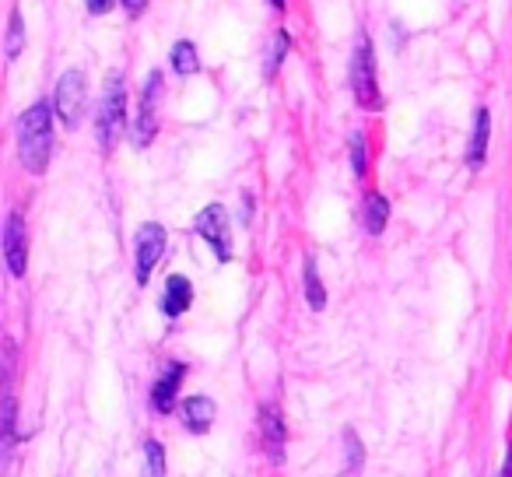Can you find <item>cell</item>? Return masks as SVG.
<instances>
[{"mask_svg":"<svg viewBox=\"0 0 512 477\" xmlns=\"http://www.w3.org/2000/svg\"><path fill=\"white\" fill-rule=\"evenodd\" d=\"M488 134H491V113L481 106L474 113V134H470V151H467L470 169H481L484 165V155H488Z\"/></svg>","mask_w":512,"mask_h":477,"instance_id":"obj_13","label":"cell"},{"mask_svg":"<svg viewBox=\"0 0 512 477\" xmlns=\"http://www.w3.org/2000/svg\"><path fill=\"white\" fill-rule=\"evenodd\" d=\"M302 285H306V302L313 313H323L327 306V292H323V281H320V271H316V260L306 257V267H302Z\"/></svg>","mask_w":512,"mask_h":477,"instance_id":"obj_15","label":"cell"},{"mask_svg":"<svg viewBox=\"0 0 512 477\" xmlns=\"http://www.w3.org/2000/svg\"><path fill=\"white\" fill-rule=\"evenodd\" d=\"M123 4H127L130 15H141V11H144V0H123Z\"/></svg>","mask_w":512,"mask_h":477,"instance_id":"obj_24","label":"cell"},{"mask_svg":"<svg viewBox=\"0 0 512 477\" xmlns=\"http://www.w3.org/2000/svg\"><path fill=\"white\" fill-rule=\"evenodd\" d=\"M502 477H512V449H509V456H505V467H502Z\"/></svg>","mask_w":512,"mask_h":477,"instance_id":"obj_25","label":"cell"},{"mask_svg":"<svg viewBox=\"0 0 512 477\" xmlns=\"http://www.w3.org/2000/svg\"><path fill=\"white\" fill-rule=\"evenodd\" d=\"M362 218H365V232L379 235L386 228V218H390V200H386L383 193H369L362 207Z\"/></svg>","mask_w":512,"mask_h":477,"instance_id":"obj_14","label":"cell"},{"mask_svg":"<svg viewBox=\"0 0 512 477\" xmlns=\"http://www.w3.org/2000/svg\"><path fill=\"white\" fill-rule=\"evenodd\" d=\"M11 432H15V397L8 393V400H4V439L11 442Z\"/></svg>","mask_w":512,"mask_h":477,"instance_id":"obj_22","label":"cell"},{"mask_svg":"<svg viewBox=\"0 0 512 477\" xmlns=\"http://www.w3.org/2000/svg\"><path fill=\"white\" fill-rule=\"evenodd\" d=\"M25 50V22H22V11H11V22H8V60H18Z\"/></svg>","mask_w":512,"mask_h":477,"instance_id":"obj_17","label":"cell"},{"mask_svg":"<svg viewBox=\"0 0 512 477\" xmlns=\"http://www.w3.org/2000/svg\"><path fill=\"white\" fill-rule=\"evenodd\" d=\"M351 92L362 109H379L383 106V95H379L376 81V50H372L369 36H362L351 53Z\"/></svg>","mask_w":512,"mask_h":477,"instance_id":"obj_3","label":"cell"},{"mask_svg":"<svg viewBox=\"0 0 512 477\" xmlns=\"http://www.w3.org/2000/svg\"><path fill=\"white\" fill-rule=\"evenodd\" d=\"M144 456H148V477H162V474H165L162 442H158V439H148V442H144Z\"/></svg>","mask_w":512,"mask_h":477,"instance_id":"obj_18","label":"cell"},{"mask_svg":"<svg viewBox=\"0 0 512 477\" xmlns=\"http://www.w3.org/2000/svg\"><path fill=\"white\" fill-rule=\"evenodd\" d=\"M351 169H355L358 179H362L365 169H369V155H365V137L362 134H351Z\"/></svg>","mask_w":512,"mask_h":477,"instance_id":"obj_19","label":"cell"},{"mask_svg":"<svg viewBox=\"0 0 512 477\" xmlns=\"http://www.w3.org/2000/svg\"><path fill=\"white\" fill-rule=\"evenodd\" d=\"M179 418H183V428H186V432L204 435L207 428L214 425V400H207V397H190V400H183V407H179Z\"/></svg>","mask_w":512,"mask_h":477,"instance_id":"obj_11","label":"cell"},{"mask_svg":"<svg viewBox=\"0 0 512 477\" xmlns=\"http://www.w3.org/2000/svg\"><path fill=\"white\" fill-rule=\"evenodd\" d=\"M285 53H288V32H278L271 43V53H267V74H274L285 64Z\"/></svg>","mask_w":512,"mask_h":477,"instance_id":"obj_20","label":"cell"},{"mask_svg":"<svg viewBox=\"0 0 512 477\" xmlns=\"http://www.w3.org/2000/svg\"><path fill=\"white\" fill-rule=\"evenodd\" d=\"M4 257H8V271L15 278H22L25 267H29V232H25V221L18 211L8 214V228H4Z\"/></svg>","mask_w":512,"mask_h":477,"instance_id":"obj_8","label":"cell"},{"mask_svg":"<svg viewBox=\"0 0 512 477\" xmlns=\"http://www.w3.org/2000/svg\"><path fill=\"white\" fill-rule=\"evenodd\" d=\"M200 60H197V46L190 43V39H179L176 46H172V71L179 74V78H190V74H197Z\"/></svg>","mask_w":512,"mask_h":477,"instance_id":"obj_16","label":"cell"},{"mask_svg":"<svg viewBox=\"0 0 512 477\" xmlns=\"http://www.w3.org/2000/svg\"><path fill=\"white\" fill-rule=\"evenodd\" d=\"M193 228H197V235L204 239L207 246H211L214 257H218L221 264H228V260H232V232H228V211H225V207L207 204L204 211L197 214Z\"/></svg>","mask_w":512,"mask_h":477,"instance_id":"obj_4","label":"cell"},{"mask_svg":"<svg viewBox=\"0 0 512 477\" xmlns=\"http://www.w3.org/2000/svg\"><path fill=\"white\" fill-rule=\"evenodd\" d=\"M18 155L22 165L36 176H43L53 158V116L46 102H36L18 120Z\"/></svg>","mask_w":512,"mask_h":477,"instance_id":"obj_1","label":"cell"},{"mask_svg":"<svg viewBox=\"0 0 512 477\" xmlns=\"http://www.w3.org/2000/svg\"><path fill=\"white\" fill-rule=\"evenodd\" d=\"M344 442H348V474H355L358 467H362V460H365V449H362V442H358V435L351 432H344Z\"/></svg>","mask_w":512,"mask_h":477,"instance_id":"obj_21","label":"cell"},{"mask_svg":"<svg viewBox=\"0 0 512 477\" xmlns=\"http://www.w3.org/2000/svg\"><path fill=\"white\" fill-rule=\"evenodd\" d=\"M186 369L179 362H172L169 369L158 376V383L151 386V407H155L158 414H169L172 404H176V393H179V383H183Z\"/></svg>","mask_w":512,"mask_h":477,"instance_id":"obj_10","label":"cell"},{"mask_svg":"<svg viewBox=\"0 0 512 477\" xmlns=\"http://www.w3.org/2000/svg\"><path fill=\"white\" fill-rule=\"evenodd\" d=\"M260 432H264V449L271 463H285V418L278 407H264L260 414Z\"/></svg>","mask_w":512,"mask_h":477,"instance_id":"obj_9","label":"cell"},{"mask_svg":"<svg viewBox=\"0 0 512 477\" xmlns=\"http://www.w3.org/2000/svg\"><path fill=\"white\" fill-rule=\"evenodd\" d=\"M53 102H57V116L64 120V127H78L81 116H85V102H88V81L81 71H67L64 78L57 81V95H53Z\"/></svg>","mask_w":512,"mask_h":477,"instance_id":"obj_6","label":"cell"},{"mask_svg":"<svg viewBox=\"0 0 512 477\" xmlns=\"http://www.w3.org/2000/svg\"><path fill=\"white\" fill-rule=\"evenodd\" d=\"M158 99H162V74L151 71L148 81L141 88V106H137V123H134V144L148 148L158 134Z\"/></svg>","mask_w":512,"mask_h":477,"instance_id":"obj_7","label":"cell"},{"mask_svg":"<svg viewBox=\"0 0 512 477\" xmlns=\"http://www.w3.org/2000/svg\"><path fill=\"white\" fill-rule=\"evenodd\" d=\"M123 120H127V85H123V74L113 71L106 78V92L99 102V144L102 151H113L116 141L123 134Z\"/></svg>","mask_w":512,"mask_h":477,"instance_id":"obj_2","label":"cell"},{"mask_svg":"<svg viewBox=\"0 0 512 477\" xmlns=\"http://www.w3.org/2000/svg\"><path fill=\"white\" fill-rule=\"evenodd\" d=\"M193 302V285L183 278V274H172L165 281V292H162V313L165 316H183Z\"/></svg>","mask_w":512,"mask_h":477,"instance_id":"obj_12","label":"cell"},{"mask_svg":"<svg viewBox=\"0 0 512 477\" xmlns=\"http://www.w3.org/2000/svg\"><path fill=\"white\" fill-rule=\"evenodd\" d=\"M116 0H85V8L92 11V15H106V11H113Z\"/></svg>","mask_w":512,"mask_h":477,"instance_id":"obj_23","label":"cell"},{"mask_svg":"<svg viewBox=\"0 0 512 477\" xmlns=\"http://www.w3.org/2000/svg\"><path fill=\"white\" fill-rule=\"evenodd\" d=\"M271 8H278V11H281V8H285V0H271Z\"/></svg>","mask_w":512,"mask_h":477,"instance_id":"obj_26","label":"cell"},{"mask_svg":"<svg viewBox=\"0 0 512 477\" xmlns=\"http://www.w3.org/2000/svg\"><path fill=\"white\" fill-rule=\"evenodd\" d=\"M165 253V228L158 221H148V225L137 228V239H134V278L137 285H148L151 271L155 264L162 260Z\"/></svg>","mask_w":512,"mask_h":477,"instance_id":"obj_5","label":"cell"}]
</instances>
